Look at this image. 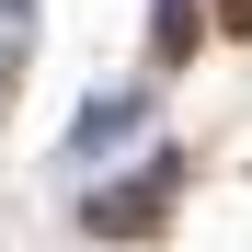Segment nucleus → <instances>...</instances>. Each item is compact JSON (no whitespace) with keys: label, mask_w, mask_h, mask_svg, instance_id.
<instances>
[{"label":"nucleus","mask_w":252,"mask_h":252,"mask_svg":"<svg viewBox=\"0 0 252 252\" xmlns=\"http://www.w3.org/2000/svg\"><path fill=\"white\" fill-rule=\"evenodd\" d=\"M218 34H252V0H218Z\"/></svg>","instance_id":"3"},{"label":"nucleus","mask_w":252,"mask_h":252,"mask_svg":"<svg viewBox=\"0 0 252 252\" xmlns=\"http://www.w3.org/2000/svg\"><path fill=\"white\" fill-rule=\"evenodd\" d=\"M172 195H184V160L160 149V160H149L138 184H115V195H92L80 218H92V229H115V241H138V229H160V206H172Z\"/></svg>","instance_id":"1"},{"label":"nucleus","mask_w":252,"mask_h":252,"mask_svg":"<svg viewBox=\"0 0 252 252\" xmlns=\"http://www.w3.org/2000/svg\"><path fill=\"white\" fill-rule=\"evenodd\" d=\"M195 46V0H160V58H184Z\"/></svg>","instance_id":"2"}]
</instances>
